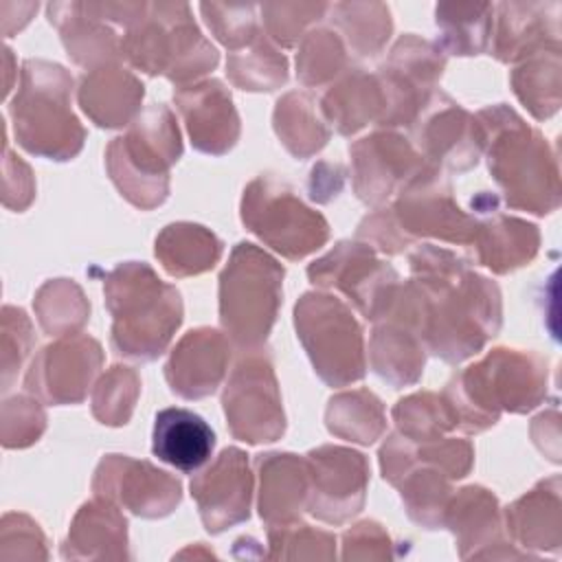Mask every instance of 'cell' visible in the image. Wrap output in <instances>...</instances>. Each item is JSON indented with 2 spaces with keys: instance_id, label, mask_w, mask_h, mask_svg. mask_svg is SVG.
Returning a JSON list of instances; mask_svg holds the SVG:
<instances>
[{
  "instance_id": "cell-3",
  "label": "cell",
  "mask_w": 562,
  "mask_h": 562,
  "mask_svg": "<svg viewBox=\"0 0 562 562\" xmlns=\"http://www.w3.org/2000/svg\"><path fill=\"white\" fill-rule=\"evenodd\" d=\"M134 66L182 81L215 66V48L195 29L187 4H151L121 42Z\"/></svg>"
},
{
  "instance_id": "cell-6",
  "label": "cell",
  "mask_w": 562,
  "mask_h": 562,
  "mask_svg": "<svg viewBox=\"0 0 562 562\" xmlns=\"http://www.w3.org/2000/svg\"><path fill=\"white\" fill-rule=\"evenodd\" d=\"M299 336L318 371L334 386L362 378V336L351 312L334 296L305 294L296 305Z\"/></svg>"
},
{
  "instance_id": "cell-14",
  "label": "cell",
  "mask_w": 562,
  "mask_h": 562,
  "mask_svg": "<svg viewBox=\"0 0 562 562\" xmlns=\"http://www.w3.org/2000/svg\"><path fill=\"white\" fill-rule=\"evenodd\" d=\"M228 360L226 340L215 329L189 331L167 364V380L182 397H202L215 391Z\"/></svg>"
},
{
  "instance_id": "cell-17",
  "label": "cell",
  "mask_w": 562,
  "mask_h": 562,
  "mask_svg": "<svg viewBox=\"0 0 562 562\" xmlns=\"http://www.w3.org/2000/svg\"><path fill=\"white\" fill-rule=\"evenodd\" d=\"M257 463L261 470V518L272 522L294 516L305 496L303 461L294 454H263Z\"/></svg>"
},
{
  "instance_id": "cell-24",
  "label": "cell",
  "mask_w": 562,
  "mask_h": 562,
  "mask_svg": "<svg viewBox=\"0 0 562 562\" xmlns=\"http://www.w3.org/2000/svg\"><path fill=\"white\" fill-rule=\"evenodd\" d=\"M261 68L270 77H274L279 83H283L288 77L285 57L279 55L263 40H255V44L248 53H233L228 57V72H231L233 81L248 90H272L274 88L268 81V77L261 72Z\"/></svg>"
},
{
  "instance_id": "cell-9",
  "label": "cell",
  "mask_w": 562,
  "mask_h": 562,
  "mask_svg": "<svg viewBox=\"0 0 562 562\" xmlns=\"http://www.w3.org/2000/svg\"><path fill=\"white\" fill-rule=\"evenodd\" d=\"M99 364L101 351L92 338H61L33 360L26 389L50 404L79 402Z\"/></svg>"
},
{
  "instance_id": "cell-29",
  "label": "cell",
  "mask_w": 562,
  "mask_h": 562,
  "mask_svg": "<svg viewBox=\"0 0 562 562\" xmlns=\"http://www.w3.org/2000/svg\"><path fill=\"white\" fill-rule=\"evenodd\" d=\"M44 428V413L35 400L15 395L2 406V443L7 448L26 446L40 437Z\"/></svg>"
},
{
  "instance_id": "cell-22",
  "label": "cell",
  "mask_w": 562,
  "mask_h": 562,
  "mask_svg": "<svg viewBox=\"0 0 562 562\" xmlns=\"http://www.w3.org/2000/svg\"><path fill=\"white\" fill-rule=\"evenodd\" d=\"M492 11V4H439L435 15L446 46L457 55L481 53L490 33Z\"/></svg>"
},
{
  "instance_id": "cell-25",
  "label": "cell",
  "mask_w": 562,
  "mask_h": 562,
  "mask_svg": "<svg viewBox=\"0 0 562 562\" xmlns=\"http://www.w3.org/2000/svg\"><path fill=\"white\" fill-rule=\"evenodd\" d=\"M299 77L305 83H321L327 77L336 75L342 66V46L331 31H314L303 42V48L296 59Z\"/></svg>"
},
{
  "instance_id": "cell-26",
  "label": "cell",
  "mask_w": 562,
  "mask_h": 562,
  "mask_svg": "<svg viewBox=\"0 0 562 562\" xmlns=\"http://www.w3.org/2000/svg\"><path fill=\"white\" fill-rule=\"evenodd\" d=\"M136 386L138 382L132 371L125 367H114V371L101 380L94 393V415L103 424H125L136 397Z\"/></svg>"
},
{
  "instance_id": "cell-8",
  "label": "cell",
  "mask_w": 562,
  "mask_h": 562,
  "mask_svg": "<svg viewBox=\"0 0 562 562\" xmlns=\"http://www.w3.org/2000/svg\"><path fill=\"white\" fill-rule=\"evenodd\" d=\"M224 411L233 435L244 441H274L283 432L277 382L261 353L248 356L235 369L224 393Z\"/></svg>"
},
{
  "instance_id": "cell-30",
  "label": "cell",
  "mask_w": 562,
  "mask_h": 562,
  "mask_svg": "<svg viewBox=\"0 0 562 562\" xmlns=\"http://www.w3.org/2000/svg\"><path fill=\"white\" fill-rule=\"evenodd\" d=\"M327 7L325 4H263L261 11L266 15L268 31L272 37L285 46H290L303 26L318 18Z\"/></svg>"
},
{
  "instance_id": "cell-15",
  "label": "cell",
  "mask_w": 562,
  "mask_h": 562,
  "mask_svg": "<svg viewBox=\"0 0 562 562\" xmlns=\"http://www.w3.org/2000/svg\"><path fill=\"white\" fill-rule=\"evenodd\" d=\"M215 432L193 411L165 408L156 415L151 452L180 472H195L211 459Z\"/></svg>"
},
{
  "instance_id": "cell-4",
  "label": "cell",
  "mask_w": 562,
  "mask_h": 562,
  "mask_svg": "<svg viewBox=\"0 0 562 562\" xmlns=\"http://www.w3.org/2000/svg\"><path fill=\"white\" fill-rule=\"evenodd\" d=\"M182 147L178 127L167 108H149L127 136L114 138L108 149L112 180L138 206H154L167 195V167Z\"/></svg>"
},
{
  "instance_id": "cell-31",
  "label": "cell",
  "mask_w": 562,
  "mask_h": 562,
  "mask_svg": "<svg viewBox=\"0 0 562 562\" xmlns=\"http://www.w3.org/2000/svg\"><path fill=\"white\" fill-rule=\"evenodd\" d=\"M13 323L9 321V316L2 312V389H9L11 380L15 378L24 356L29 353V345H31V325L26 314L20 321V329L18 336H13Z\"/></svg>"
},
{
  "instance_id": "cell-28",
  "label": "cell",
  "mask_w": 562,
  "mask_h": 562,
  "mask_svg": "<svg viewBox=\"0 0 562 562\" xmlns=\"http://www.w3.org/2000/svg\"><path fill=\"white\" fill-rule=\"evenodd\" d=\"M70 292H75V285ZM59 299H61V279L46 283L35 299V310H37L40 323L48 334H57L66 327L79 325L86 318V307H83L81 294H77L75 299L68 294L66 301H59Z\"/></svg>"
},
{
  "instance_id": "cell-18",
  "label": "cell",
  "mask_w": 562,
  "mask_h": 562,
  "mask_svg": "<svg viewBox=\"0 0 562 562\" xmlns=\"http://www.w3.org/2000/svg\"><path fill=\"white\" fill-rule=\"evenodd\" d=\"M415 154L404 143V138L389 134L386 143V160H375L360 145L353 147V165H356V191L364 202L384 200L393 187L402 180V176L415 167Z\"/></svg>"
},
{
  "instance_id": "cell-10",
  "label": "cell",
  "mask_w": 562,
  "mask_h": 562,
  "mask_svg": "<svg viewBox=\"0 0 562 562\" xmlns=\"http://www.w3.org/2000/svg\"><path fill=\"white\" fill-rule=\"evenodd\" d=\"M307 463L314 481L310 501L312 514L329 522H340L360 509L367 485V463L362 454L325 446L310 452Z\"/></svg>"
},
{
  "instance_id": "cell-5",
  "label": "cell",
  "mask_w": 562,
  "mask_h": 562,
  "mask_svg": "<svg viewBox=\"0 0 562 562\" xmlns=\"http://www.w3.org/2000/svg\"><path fill=\"white\" fill-rule=\"evenodd\" d=\"M283 270L252 244H239L222 274V323L241 345L266 338L274 323Z\"/></svg>"
},
{
  "instance_id": "cell-12",
  "label": "cell",
  "mask_w": 562,
  "mask_h": 562,
  "mask_svg": "<svg viewBox=\"0 0 562 562\" xmlns=\"http://www.w3.org/2000/svg\"><path fill=\"white\" fill-rule=\"evenodd\" d=\"M191 490L209 531H222L248 518L250 472L246 454L237 448H226L213 468L191 483Z\"/></svg>"
},
{
  "instance_id": "cell-1",
  "label": "cell",
  "mask_w": 562,
  "mask_h": 562,
  "mask_svg": "<svg viewBox=\"0 0 562 562\" xmlns=\"http://www.w3.org/2000/svg\"><path fill=\"white\" fill-rule=\"evenodd\" d=\"M105 294L114 314V347L132 358H156L180 325L182 305L176 288L160 283L147 266L125 263L108 279Z\"/></svg>"
},
{
  "instance_id": "cell-19",
  "label": "cell",
  "mask_w": 562,
  "mask_h": 562,
  "mask_svg": "<svg viewBox=\"0 0 562 562\" xmlns=\"http://www.w3.org/2000/svg\"><path fill=\"white\" fill-rule=\"evenodd\" d=\"M220 241L193 224H173L156 239V255L171 274L202 272L220 257Z\"/></svg>"
},
{
  "instance_id": "cell-21",
  "label": "cell",
  "mask_w": 562,
  "mask_h": 562,
  "mask_svg": "<svg viewBox=\"0 0 562 562\" xmlns=\"http://www.w3.org/2000/svg\"><path fill=\"white\" fill-rule=\"evenodd\" d=\"M274 125L288 149L303 158L321 149L327 140V130L316 119L312 99L307 94L292 92L277 103Z\"/></svg>"
},
{
  "instance_id": "cell-16",
  "label": "cell",
  "mask_w": 562,
  "mask_h": 562,
  "mask_svg": "<svg viewBox=\"0 0 562 562\" xmlns=\"http://www.w3.org/2000/svg\"><path fill=\"white\" fill-rule=\"evenodd\" d=\"M143 97V83L119 68H101L83 79L79 103L92 121L105 127L123 125L132 119Z\"/></svg>"
},
{
  "instance_id": "cell-13",
  "label": "cell",
  "mask_w": 562,
  "mask_h": 562,
  "mask_svg": "<svg viewBox=\"0 0 562 562\" xmlns=\"http://www.w3.org/2000/svg\"><path fill=\"white\" fill-rule=\"evenodd\" d=\"M176 101L187 119L191 140L198 149L222 154L237 138V114L231 94L220 81H204L176 94Z\"/></svg>"
},
{
  "instance_id": "cell-2",
  "label": "cell",
  "mask_w": 562,
  "mask_h": 562,
  "mask_svg": "<svg viewBox=\"0 0 562 562\" xmlns=\"http://www.w3.org/2000/svg\"><path fill=\"white\" fill-rule=\"evenodd\" d=\"M70 83L68 72L57 64L24 61L22 81L9 108L22 147L55 160H66L79 151L83 130L68 110Z\"/></svg>"
},
{
  "instance_id": "cell-11",
  "label": "cell",
  "mask_w": 562,
  "mask_h": 562,
  "mask_svg": "<svg viewBox=\"0 0 562 562\" xmlns=\"http://www.w3.org/2000/svg\"><path fill=\"white\" fill-rule=\"evenodd\" d=\"M94 490L99 494L119 496L134 514L140 516H162L180 501V483L167 476V472L119 454L101 461Z\"/></svg>"
},
{
  "instance_id": "cell-7",
  "label": "cell",
  "mask_w": 562,
  "mask_h": 562,
  "mask_svg": "<svg viewBox=\"0 0 562 562\" xmlns=\"http://www.w3.org/2000/svg\"><path fill=\"white\" fill-rule=\"evenodd\" d=\"M241 217L252 233L290 259L312 252L327 239L325 220L274 178H259L248 187Z\"/></svg>"
},
{
  "instance_id": "cell-23",
  "label": "cell",
  "mask_w": 562,
  "mask_h": 562,
  "mask_svg": "<svg viewBox=\"0 0 562 562\" xmlns=\"http://www.w3.org/2000/svg\"><path fill=\"white\" fill-rule=\"evenodd\" d=\"M382 422H384L382 406L367 391L345 393L329 402L327 426L331 432L340 437H347L360 443H371L380 435Z\"/></svg>"
},
{
  "instance_id": "cell-27",
  "label": "cell",
  "mask_w": 562,
  "mask_h": 562,
  "mask_svg": "<svg viewBox=\"0 0 562 562\" xmlns=\"http://www.w3.org/2000/svg\"><path fill=\"white\" fill-rule=\"evenodd\" d=\"M202 13L217 35L228 48L244 46L255 40L257 22H255V7H226V4H202Z\"/></svg>"
},
{
  "instance_id": "cell-20",
  "label": "cell",
  "mask_w": 562,
  "mask_h": 562,
  "mask_svg": "<svg viewBox=\"0 0 562 562\" xmlns=\"http://www.w3.org/2000/svg\"><path fill=\"white\" fill-rule=\"evenodd\" d=\"M406 195L397 202V213L402 215V222L408 224V231H419L437 237H446L450 241H468L470 233L474 231V224L459 211V206L452 204L448 191L435 198H426L419 202L411 191H402Z\"/></svg>"
}]
</instances>
